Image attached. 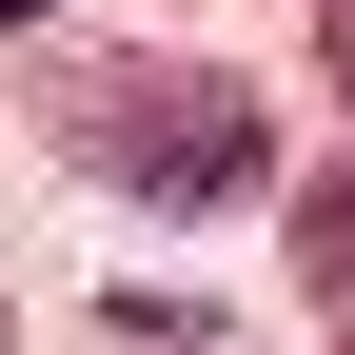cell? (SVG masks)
<instances>
[{"mask_svg": "<svg viewBox=\"0 0 355 355\" xmlns=\"http://www.w3.org/2000/svg\"><path fill=\"white\" fill-rule=\"evenodd\" d=\"M40 119H60L79 178H119V198H158V217H217V198L277 178V119H257V79H217V60H60Z\"/></svg>", "mask_w": 355, "mask_h": 355, "instance_id": "1", "label": "cell"}, {"mask_svg": "<svg viewBox=\"0 0 355 355\" xmlns=\"http://www.w3.org/2000/svg\"><path fill=\"white\" fill-rule=\"evenodd\" d=\"M316 79H336V99H355V0H316Z\"/></svg>", "mask_w": 355, "mask_h": 355, "instance_id": "3", "label": "cell"}, {"mask_svg": "<svg viewBox=\"0 0 355 355\" xmlns=\"http://www.w3.org/2000/svg\"><path fill=\"white\" fill-rule=\"evenodd\" d=\"M296 277H316V316H355V158L296 178Z\"/></svg>", "mask_w": 355, "mask_h": 355, "instance_id": "2", "label": "cell"}, {"mask_svg": "<svg viewBox=\"0 0 355 355\" xmlns=\"http://www.w3.org/2000/svg\"><path fill=\"white\" fill-rule=\"evenodd\" d=\"M336 355H355V336H336Z\"/></svg>", "mask_w": 355, "mask_h": 355, "instance_id": "4", "label": "cell"}]
</instances>
